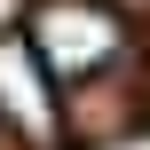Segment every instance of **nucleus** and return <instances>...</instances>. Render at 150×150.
I'll use <instances>...</instances> for the list:
<instances>
[{"label":"nucleus","instance_id":"1","mask_svg":"<svg viewBox=\"0 0 150 150\" xmlns=\"http://www.w3.org/2000/svg\"><path fill=\"white\" fill-rule=\"evenodd\" d=\"M40 63L55 79H103L127 55V16L111 0H32V32Z\"/></svg>","mask_w":150,"mask_h":150},{"label":"nucleus","instance_id":"2","mask_svg":"<svg viewBox=\"0 0 150 150\" xmlns=\"http://www.w3.org/2000/svg\"><path fill=\"white\" fill-rule=\"evenodd\" d=\"M63 79L40 63V47L24 40V32H0V127L16 134V142L47 150L63 142V95H55Z\"/></svg>","mask_w":150,"mask_h":150},{"label":"nucleus","instance_id":"3","mask_svg":"<svg viewBox=\"0 0 150 150\" xmlns=\"http://www.w3.org/2000/svg\"><path fill=\"white\" fill-rule=\"evenodd\" d=\"M16 24H32V0H0V32H16Z\"/></svg>","mask_w":150,"mask_h":150}]
</instances>
